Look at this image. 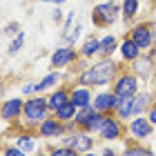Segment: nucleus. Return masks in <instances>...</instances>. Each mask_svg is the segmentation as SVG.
Here are the masks:
<instances>
[{"mask_svg": "<svg viewBox=\"0 0 156 156\" xmlns=\"http://www.w3.org/2000/svg\"><path fill=\"white\" fill-rule=\"evenodd\" d=\"M123 72V65L116 62L114 58H98L91 62L87 69L76 74V85H85V87H107L116 80V76Z\"/></svg>", "mask_w": 156, "mask_h": 156, "instance_id": "obj_1", "label": "nucleus"}, {"mask_svg": "<svg viewBox=\"0 0 156 156\" xmlns=\"http://www.w3.org/2000/svg\"><path fill=\"white\" fill-rule=\"evenodd\" d=\"M51 114H54V112H51V107H49L47 96L34 94V96H27L25 98V107H23V118H20V123H23L25 129L36 132V127L47 116H51Z\"/></svg>", "mask_w": 156, "mask_h": 156, "instance_id": "obj_2", "label": "nucleus"}, {"mask_svg": "<svg viewBox=\"0 0 156 156\" xmlns=\"http://www.w3.org/2000/svg\"><path fill=\"white\" fill-rule=\"evenodd\" d=\"M118 18H120V2H116V0L98 2L91 7V13H89V20L96 29H107V27L116 25Z\"/></svg>", "mask_w": 156, "mask_h": 156, "instance_id": "obj_3", "label": "nucleus"}, {"mask_svg": "<svg viewBox=\"0 0 156 156\" xmlns=\"http://www.w3.org/2000/svg\"><path fill=\"white\" fill-rule=\"evenodd\" d=\"M112 91L118 96V98H127V96H136L138 91H140V78L136 76L129 69H123L118 76H116V80L112 83Z\"/></svg>", "mask_w": 156, "mask_h": 156, "instance_id": "obj_4", "label": "nucleus"}, {"mask_svg": "<svg viewBox=\"0 0 156 156\" xmlns=\"http://www.w3.org/2000/svg\"><path fill=\"white\" fill-rule=\"evenodd\" d=\"M80 58L78 49L72 45H60L54 49V54L49 56V67L56 69V72H65V69H72L76 65V60Z\"/></svg>", "mask_w": 156, "mask_h": 156, "instance_id": "obj_5", "label": "nucleus"}, {"mask_svg": "<svg viewBox=\"0 0 156 156\" xmlns=\"http://www.w3.org/2000/svg\"><path fill=\"white\" fill-rule=\"evenodd\" d=\"M60 145H67V147H74L78 154H85V152H91L96 147V138L94 134L80 129V127H76L74 132L65 134V136L60 138Z\"/></svg>", "mask_w": 156, "mask_h": 156, "instance_id": "obj_6", "label": "nucleus"}, {"mask_svg": "<svg viewBox=\"0 0 156 156\" xmlns=\"http://www.w3.org/2000/svg\"><path fill=\"white\" fill-rule=\"evenodd\" d=\"M125 132H127V123H123V120L118 116H114V114H107L101 132H98V136H101L105 143H116V140L125 138Z\"/></svg>", "mask_w": 156, "mask_h": 156, "instance_id": "obj_7", "label": "nucleus"}, {"mask_svg": "<svg viewBox=\"0 0 156 156\" xmlns=\"http://www.w3.org/2000/svg\"><path fill=\"white\" fill-rule=\"evenodd\" d=\"M127 36L136 42V47L140 51H150L152 49V23L150 20H138V23H134L129 27V31H127Z\"/></svg>", "mask_w": 156, "mask_h": 156, "instance_id": "obj_8", "label": "nucleus"}, {"mask_svg": "<svg viewBox=\"0 0 156 156\" xmlns=\"http://www.w3.org/2000/svg\"><path fill=\"white\" fill-rule=\"evenodd\" d=\"M25 107V96H11L0 101V120L5 123H20Z\"/></svg>", "mask_w": 156, "mask_h": 156, "instance_id": "obj_9", "label": "nucleus"}, {"mask_svg": "<svg viewBox=\"0 0 156 156\" xmlns=\"http://www.w3.org/2000/svg\"><path fill=\"white\" fill-rule=\"evenodd\" d=\"M127 132H129L132 140H138V143H145L147 138L154 136V125L150 123V118L145 114L143 116H134L129 123H127Z\"/></svg>", "mask_w": 156, "mask_h": 156, "instance_id": "obj_10", "label": "nucleus"}, {"mask_svg": "<svg viewBox=\"0 0 156 156\" xmlns=\"http://www.w3.org/2000/svg\"><path fill=\"white\" fill-rule=\"evenodd\" d=\"M132 72L140 78V83H150L156 74V56H152L150 51H143L132 62Z\"/></svg>", "mask_w": 156, "mask_h": 156, "instance_id": "obj_11", "label": "nucleus"}, {"mask_svg": "<svg viewBox=\"0 0 156 156\" xmlns=\"http://www.w3.org/2000/svg\"><path fill=\"white\" fill-rule=\"evenodd\" d=\"M36 136L38 138H45V140H60L62 136H65V123L62 120H58L54 114L47 116L42 123L36 127Z\"/></svg>", "mask_w": 156, "mask_h": 156, "instance_id": "obj_12", "label": "nucleus"}, {"mask_svg": "<svg viewBox=\"0 0 156 156\" xmlns=\"http://www.w3.org/2000/svg\"><path fill=\"white\" fill-rule=\"evenodd\" d=\"M118 101L120 98L112 89H103V91H98V94H94L91 105H94V109L101 112V114H114L116 107H118Z\"/></svg>", "mask_w": 156, "mask_h": 156, "instance_id": "obj_13", "label": "nucleus"}, {"mask_svg": "<svg viewBox=\"0 0 156 156\" xmlns=\"http://www.w3.org/2000/svg\"><path fill=\"white\" fill-rule=\"evenodd\" d=\"M154 103H156L154 91H150V89H140L138 94L134 96V116H143V114H147V109H150Z\"/></svg>", "mask_w": 156, "mask_h": 156, "instance_id": "obj_14", "label": "nucleus"}, {"mask_svg": "<svg viewBox=\"0 0 156 156\" xmlns=\"http://www.w3.org/2000/svg\"><path fill=\"white\" fill-rule=\"evenodd\" d=\"M47 101H49L51 112H56L60 105H65L67 101H72V85H58V87L47 96Z\"/></svg>", "mask_w": 156, "mask_h": 156, "instance_id": "obj_15", "label": "nucleus"}, {"mask_svg": "<svg viewBox=\"0 0 156 156\" xmlns=\"http://www.w3.org/2000/svg\"><path fill=\"white\" fill-rule=\"evenodd\" d=\"M78 54H80L83 58H87V60L101 56V38L94 36V34H89V36L83 40V45L78 47Z\"/></svg>", "mask_w": 156, "mask_h": 156, "instance_id": "obj_16", "label": "nucleus"}, {"mask_svg": "<svg viewBox=\"0 0 156 156\" xmlns=\"http://www.w3.org/2000/svg\"><path fill=\"white\" fill-rule=\"evenodd\" d=\"M118 54H120V60H123V62H129V65H132V62L136 60L143 51H140V49L136 47V42H134L129 36H125L123 42L118 45Z\"/></svg>", "mask_w": 156, "mask_h": 156, "instance_id": "obj_17", "label": "nucleus"}, {"mask_svg": "<svg viewBox=\"0 0 156 156\" xmlns=\"http://www.w3.org/2000/svg\"><path fill=\"white\" fill-rule=\"evenodd\" d=\"M91 101H94L91 87H85V85H72V103L76 105V107L91 105Z\"/></svg>", "mask_w": 156, "mask_h": 156, "instance_id": "obj_18", "label": "nucleus"}, {"mask_svg": "<svg viewBox=\"0 0 156 156\" xmlns=\"http://www.w3.org/2000/svg\"><path fill=\"white\" fill-rule=\"evenodd\" d=\"M105 118H107V114H101V112H91V114L83 120V125H80V129H85V132H89V134H98L101 132V127H103V123H105Z\"/></svg>", "mask_w": 156, "mask_h": 156, "instance_id": "obj_19", "label": "nucleus"}, {"mask_svg": "<svg viewBox=\"0 0 156 156\" xmlns=\"http://www.w3.org/2000/svg\"><path fill=\"white\" fill-rule=\"evenodd\" d=\"M62 80V72H56V69H51L47 76H42L40 80L36 83V94H42V91L51 89V87H58Z\"/></svg>", "mask_w": 156, "mask_h": 156, "instance_id": "obj_20", "label": "nucleus"}, {"mask_svg": "<svg viewBox=\"0 0 156 156\" xmlns=\"http://www.w3.org/2000/svg\"><path fill=\"white\" fill-rule=\"evenodd\" d=\"M140 11V0H120V18L125 23H134Z\"/></svg>", "mask_w": 156, "mask_h": 156, "instance_id": "obj_21", "label": "nucleus"}, {"mask_svg": "<svg viewBox=\"0 0 156 156\" xmlns=\"http://www.w3.org/2000/svg\"><path fill=\"white\" fill-rule=\"evenodd\" d=\"M114 116H118L123 123H129L134 118V96H127V98H120L118 101V107L114 112Z\"/></svg>", "mask_w": 156, "mask_h": 156, "instance_id": "obj_22", "label": "nucleus"}, {"mask_svg": "<svg viewBox=\"0 0 156 156\" xmlns=\"http://www.w3.org/2000/svg\"><path fill=\"white\" fill-rule=\"evenodd\" d=\"M13 145H18L23 152L31 154L34 150H36V132H31V129H27V132H18L16 143H13Z\"/></svg>", "mask_w": 156, "mask_h": 156, "instance_id": "obj_23", "label": "nucleus"}, {"mask_svg": "<svg viewBox=\"0 0 156 156\" xmlns=\"http://www.w3.org/2000/svg\"><path fill=\"white\" fill-rule=\"evenodd\" d=\"M118 38L114 34H107V36L101 38V58H112L114 51H118Z\"/></svg>", "mask_w": 156, "mask_h": 156, "instance_id": "obj_24", "label": "nucleus"}, {"mask_svg": "<svg viewBox=\"0 0 156 156\" xmlns=\"http://www.w3.org/2000/svg\"><path fill=\"white\" fill-rule=\"evenodd\" d=\"M120 156H156V154H154V150L145 147L143 143H138V140H132V143L125 145V150L120 152Z\"/></svg>", "mask_w": 156, "mask_h": 156, "instance_id": "obj_25", "label": "nucleus"}, {"mask_svg": "<svg viewBox=\"0 0 156 156\" xmlns=\"http://www.w3.org/2000/svg\"><path fill=\"white\" fill-rule=\"evenodd\" d=\"M76 112H78V107H76V105H74L72 101H67L65 105H60V107L54 112V116L58 118V120H62V123H74Z\"/></svg>", "mask_w": 156, "mask_h": 156, "instance_id": "obj_26", "label": "nucleus"}, {"mask_svg": "<svg viewBox=\"0 0 156 156\" xmlns=\"http://www.w3.org/2000/svg\"><path fill=\"white\" fill-rule=\"evenodd\" d=\"M25 47V31H20L18 36H13V40L9 42V47H7V56H18L23 51Z\"/></svg>", "mask_w": 156, "mask_h": 156, "instance_id": "obj_27", "label": "nucleus"}, {"mask_svg": "<svg viewBox=\"0 0 156 156\" xmlns=\"http://www.w3.org/2000/svg\"><path fill=\"white\" fill-rule=\"evenodd\" d=\"M80 31H83V27H80V25H76V27H74V31L69 29L67 34H62V45H72V47H76L78 38H80Z\"/></svg>", "mask_w": 156, "mask_h": 156, "instance_id": "obj_28", "label": "nucleus"}, {"mask_svg": "<svg viewBox=\"0 0 156 156\" xmlns=\"http://www.w3.org/2000/svg\"><path fill=\"white\" fill-rule=\"evenodd\" d=\"M49 154L51 156H83V154H78L74 147H67V145H56L49 150Z\"/></svg>", "mask_w": 156, "mask_h": 156, "instance_id": "obj_29", "label": "nucleus"}, {"mask_svg": "<svg viewBox=\"0 0 156 156\" xmlns=\"http://www.w3.org/2000/svg\"><path fill=\"white\" fill-rule=\"evenodd\" d=\"M2 156H27V152H23L18 145H7L2 147Z\"/></svg>", "mask_w": 156, "mask_h": 156, "instance_id": "obj_30", "label": "nucleus"}, {"mask_svg": "<svg viewBox=\"0 0 156 156\" xmlns=\"http://www.w3.org/2000/svg\"><path fill=\"white\" fill-rule=\"evenodd\" d=\"M20 31H23V29H20V23H9V25L2 27V34H5V36H18Z\"/></svg>", "mask_w": 156, "mask_h": 156, "instance_id": "obj_31", "label": "nucleus"}, {"mask_svg": "<svg viewBox=\"0 0 156 156\" xmlns=\"http://www.w3.org/2000/svg\"><path fill=\"white\" fill-rule=\"evenodd\" d=\"M34 94H36V83H34V80H29V83H25L23 85V87H20V96H34Z\"/></svg>", "mask_w": 156, "mask_h": 156, "instance_id": "obj_32", "label": "nucleus"}, {"mask_svg": "<svg viewBox=\"0 0 156 156\" xmlns=\"http://www.w3.org/2000/svg\"><path fill=\"white\" fill-rule=\"evenodd\" d=\"M150 54L156 56V20H152V49H150Z\"/></svg>", "mask_w": 156, "mask_h": 156, "instance_id": "obj_33", "label": "nucleus"}, {"mask_svg": "<svg viewBox=\"0 0 156 156\" xmlns=\"http://www.w3.org/2000/svg\"><path fill=\"white\" fill-rule=\"evenodd\" d=\"M101 156H120V152H116L112 145H107V147H103V150H101Z\"/></svg>", "mask_w": 156, "mask_h": 156, "instance_id": "obj_34", "label": "nucleus"}, {"mask_svg": "<svg viewBox=\"0 0 156 156\" xmlns=\"http://www.w3.org/2000/svg\"><path fill=\"white\" fill-rule=\"evenodd\" d=\"M145 116H147V118H150V123H152V125L156 127V103L152 105V107H150V109H147V114H145Z\"/></svg>", "mask_w": 156, "mask_h": 156, "instance_id": "obj_35", "label": "nucleus"}, {"mask_svg": "<svg viewBox=\"0 0 156 156\" xmlns=\"http://www.w3.org/2000/svg\"><path fill=\"white\" fill-rule=\"evenodd\" d=\"M51 20H54V23H60V20H62V9H60V7H54Z\"/></svg>", "mask_w": 156, "mask_h": 156, "instance_id": "obj_36", "label": "nucleus"}, {"mask_svg": "<svg viewBox=\"0 0 156 156\" xmlns=\"http://www.w3.org/2000/svg\"><path fill=\"white\" fill-rule=\"evenodd\" d=\"M40 2H49V5H54V7H60L62 2H67V0H40Z\"/></svg>", "mask_w": 156, "mask_h": 156, "instance_id": "obj_37", "label": "nucleus"}, {"mask_svg": "<svg viewBox=\"0 0 156 156\" xmlns=\"http://www.w3.org/2000/svg\"><path fill=\"white\" fill-rule=\"evenodd\" d=\"M83 156H101V152H94V150H91V152H85Z\"/></svg>", "mask_w": 156, "mask_h": 156, "instance_id": "obj_38", "label": "nucleus"}, {"mask_svg": "<svg viewBox=\"0 0 156 156\" xmlns=\"http://www.w3.org/2000/svg\"><path fill=\"white\" fill-rule=\"evenodd\" d=\"M5 94V83H2V78H0V96Z\"/></svg>", "mask_w": 156, "mask_h": 156, "instance_id": "obj_39", "label": "nucleus"}, {"mask_svg": "<svg viewBox=\"0 0 156 156\" xmlns=\"http://www.w3.org/2000/svg\"><path fill=\"white\" fill-rule=\"evenodd\" d=\"M36 156H51V154H49V152H38Z\"/></svg>", "mask_w": 156, "mask_h": 156, "instance_id": "obj_40", "label": "nucleus"}, {"mask_svg": "<svg viewBox=\"0 0 156 156\" xmlns=\"http://www.w3.org/2000/svg\"><path fill=\"white\" fill-rule=\"evenodd\" d=\"M147 2H152V0H147Z\"/></svg>", "mask_w": 156, "mask_h": 156, "instance_id": "obj_41", "label": "nucleus"}, {"mask_svg": "<svg viewBox=\"0 0 156 156\" xmlns=\"http://www.w3.org/2000/svg\"><path fill=\"white\" fill-rule=\"evenodd\" d=\"M0 65H2V62H0Z\"/></svg>", "mask_w": 156, "mask_h": 156, "instance_id": "obj_42", "label": "nucleus"}]
</instances>
